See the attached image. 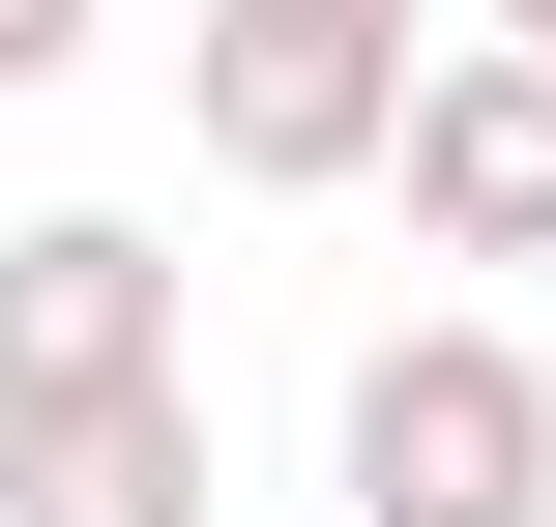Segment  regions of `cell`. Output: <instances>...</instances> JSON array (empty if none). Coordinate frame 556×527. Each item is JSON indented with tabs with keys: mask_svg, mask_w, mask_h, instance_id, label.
Here are the masks:
<instances>
[{
	"mask_svg": "<svg viewBox=\"0 0 556 527\" xmlns=\"http://www.w3.org/2000/svg\"><path fill=\"white\" fill-rule=\"evenodd\" d=\"M410 88H440V29H410V0H205V59H176V117H205V176H235V205L410 176Z\"/></svg>",
	"mask_w": 556,
	"mask_h": 527,
	"instance_id": "cell-1",
	"label": "cell"
},
{
	"mask_svg": "<svg viewBox=\"0 0 556 527\" xmlns=\"http://www.w3.org/2000/svg\"><path fill=\"white\" fill-rule=\"evenodd\" d=\"M410 235H440V264H556V59L528 29H469V59L410 88Z\"/></svg>",
	"mask_w": 556,
	"mask_h": 527,
	"instance_id": "cell-4",
	"label": "cell"
},
{
	"mask_svg": "<svg viewBox=\"0 0 556 527\" xmlns=\"http://www.w3.org/2000/svg\"><path fill=\"white\" fill-rule=\"evenodd\" d=\"M29 381H176V235L147 205H29L0 235V411Z\"/></svg>",
	"mask_w": 556,
	"mask_h": 527,
	"instance_id": "cell-3",
	"label": "cell"
},
{
	"mask_svg": "<svg viewBox=\"0 0 556 527\" xmlns=\"http://www.w3.org/2000/svg\"><path fill=\"white\" fill-rule=\"evenodd\" d=\"M498 29H528V59H556V0H498Z\"/></svg>",
	"mask_w": 556,
	"mask_h": 527,
	"instance_id": "cell-7",
	"label": "cell"
},
{
	"mask_svg": "<svg viewBox=\"0 0 556 527\" xmlns=\"http://www.w3.org/2000/svg\"><path fill=\"white\" fill-rule=\"evenodd\" d=\"M88 29H117V0H0V88H59V59H88Z\"/></svg>",
	"mask_w": 556,
	"mask_h": 527,
	"instance_id": "cell-6",
	"label": "cell"
},
{
	"mask_svg": "<svg viewBox=\"0 0 556 527\" xmlns=\"http://www.w3.org/2000/svg\"><path fill=\"white\" fill-rule=\"evenodd\" d=\"M0 527H205V381H29Z\"/></svg>",
	"mask_w": 556,
	"mask_h": 527,
	"instance_id": "cell-5",
	"label": "cell"
},
{
	"mask_svg": "<svg viewBox=\"0 0 556 527\" xmlns=\"http://www.w3.org/2000/svg\"><path fill=\"white\" fill-rule=\"evenodd\" d=\"M323 469H352V527H556V381L498 323H381L352 411H323Z\"/></svg>",
	"mask_w": 556,
	"mask_h": 527,
	"instance_id": "cell-2",
	"label": "cell"
}]
</instances>
